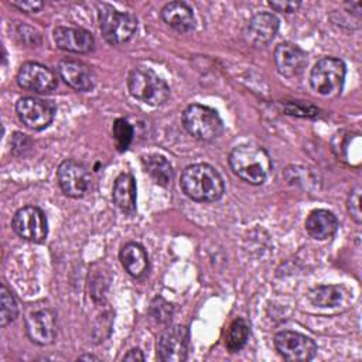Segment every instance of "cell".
<instances>
[{
    "instance_id": "16",
    "label": "cell",
    "mask_w": 362,
    "mask_h": 362,
    "mask_svg": "<svg viewBox=\"0 0 362 362\" xmlns=\"http://www.w3.org/2000/svg\"><path fill=\"white\" fill-rule=\"evenodd\" d=\"M61 79L75 90L86 92L95 86V75L92 69L76 59H62L58 64Z\"/></svg>"
},
{
    "instance_id": "2",
    "label": "cell",
    "mask_w": 362,
    "mask_h": 362,
    "mask_svg": "<svg viewBox=\"0 0 362 362\" xmlns=\"http://www.w3.org/2000/svg\"><path fill=\"white\" fill-rule=\"evenodd\" d=\"M229 165L233 174L242 181L252 185H260L269 175L272 161L263 147L242 144L230 151Z\"/></svg>"
},
{
    "instance_id": "14",
    "label": "cell",
    "mask_w": 362,
    "mask_h": 362,
    "mask_svg": "<svg viewBox=\"0 0 362 362\" xmlns=\"http://www.w3.org/2000/svg\"><path fill=\"white\" fill-rule=\"evenodd\" d=\"M274 64L286 78L297 76L307 65V54L303 48L293 42H280L274 49Z\"/></svg>"
},
{
    "instance_id": "28",
    "label": "cell",
    "mask_w": 362,
    "mask_h": 362,
    "mask_svg": "<svg viewBox=\"0 0 362 362\" xmlns=\"http://www.w3.org/2000/svg\"><path fill=\"white\" fill-rule=\"evenodd\" d=\"M151 313L156 317V320H158L160 322H165L171 318L173 314V307L171 304H168L167 301H164L163 298L157 297L153 303H151Z\"/></svg>"
},
{
    "instance_id": "29",
    "label": "cell",
    "mask_w": 362,
    "mask_h": 362,
    "mask_svg": "<svg viewBox=\"0 0 362 362\" xmlns=\"http://www.w3.org/2000/svg\"><path fill=\"white\" fill-rule=\"evenodd\" d=\"M284 110L287 112V115H296V116H317L318 110L311 106V105H304L301 102H290L284 105Z\"/></svg>"
},
{
    "instance_id": "6",
    "label": "cell",
    "mask_w": 362,
    "mask_h": 362,
    "mask_svg": "<svg viewBox=\"0 0 362 362\" xmlns=\"http://www.w3.org/2000/svg\"><path fill=\"white\" fill-rule=\"evenodd\" d=\"M345 72L346 68L342 59L334 57L321 58L310 72V85L322 96H337L342 90Z\"/></svg>"
},
{
    "instance_id": "23",
    "label": "cell",
    "mask_w": 362,
    "mask_h": 362,
    "mask_svg": "<svg viewBox=\"0 0 362 362\" xmlns=\"http://www.w3.org/2000/svg\"><path fill=\"white\" fill-rule=\"evenodd\" d=\"M308 298L317 307H337L344 300V288L339 286H317L308 291Z\"/></svg>"
},
{
    "instance_id": "9",
    "label": "cell",
    "mask_w": 362,
    "mask_h": 362,
    "mask_svg": "<svg viewBox=\"0 0 362 362\" xmlns=\"http://www.w3.org/2000/svg\"><path fill=\"white\" fill-rule=\"evenodd\" d=\"M274 348L286 361H311L317 354V344L296 331H280L274 335Z\"/></svg>"
},
{
    "instance_id": "7",
    "label": "cell",
    "mask_w": 362,
    "mask_h": 362,
    "mask_svg": "<svg viewBox=\"0 0 362 362\" xmlns=\"http://www.w3.org/2000/svg\"><path fill=\"white\" fill-rule=\"evenodd\" d=\"M16 113L25 127L31 130H42L52 123L57 106L51 100L25 96L17 100Z\"/></svg>"
},
{
    "instance_id": "11",
    "label": "cell",
    "mask_w": 362,
    "mask_h": 362,
    "mask_svg": "<svg viewBox=\"0 0 362 362\" xmlns=\"http://www.w3.org/2000/svg\"><path fill=\"white\" fill-rule=\"evenodd\" d=\"M189 331L185 325L167 328L158 338L157 356L163 362H182L187 359Z\"/></svg>"
},
{
    "instance_id": "26",
    "label": "cell",
    "mask_w": 362,
    "mask_h": 362,
    "mask_svg": "<svg viewBox=\"0 0 362 362\" xmlns=\"http://www.w3.org/2000/svg\"><path fill=\"white\" fill-rule=\"evenodd\" d=\"M112 133H113V139H115L117 150L119 151L127 150L132 140H133V127H132V124L123 117L116 119L115 123H113V127H112Z\"/></svg>"
},
{
    "instance_id": "33",
    "label": "cell",
    "mask_w": 362,
    "mask_h": 362,
    "mask_svg": "<svg viewBox=\"0 0 362 362\" xmlns=\"http://www.w3.org/2000/svg\"><path fill=\"white\" fill-rule=\"evenodd\" d=\"M123 359L124 361H144V355L139 348H133L123 356Z\"/></svg>"
},
{
    "instance_id": "17",
    "label": "cell",
    "mask_w": 362,
    "mask_h": 362,
    "mask_svg": "<svg viewBox=\"0 0 362 362\" xmlns=\"http://www.w3.org/2000/svg\"><path fill=\"white\" fill-rule=\"evenodd\" d=\"M279 31V18L273 13H257L247 24L246 38L255 47H264Z\"/></svg>"
},
{
    "instance_id": "3",
    "label": "cell",
    "mask_w": 362,
    "mask_h": 362,
    "mask_svg": "<svg viewBox=\"0 0 362 362\" xmlns=\"http://www.w3.org/2000/svg\"><path fill=\"white\" fill-rule=\"evenodd\" d=\"M127 88L133 98L151 106L163 105L170 96L165 81L147 66H136L129 72Z\"/></svg>"
},
{
    "instance_id": "1",
    "label": "cell",
    "mask_w": 362,
    "mask_h": 362,
    "mask_svg": "<svg viewBox=\"0 0 362 362\" xmlns=\"http://www.w3.org/2000/svg\"><path fill=\"white\" fill-rule=\"evenodd\" d=\"M180 185L182 192L197 202H215L225 192L221 174L205 163L188 165L181 174Z\"/></svg>"
},
{
    "instance_id": "30",
    "label": "cell",
    "mask_w": 362,
    "mask_h": 362,
    "mask_svg": "<svg viewBox=\"0 0 362 362\" xmlns=\"http://www.w3.org/2000/svg\"><path fill=\"white\" fill-rule=\"evenodd\" d=\"M31 146V140L27 137V134L23 133H14L11 139V151L14 154H23L25 153Z\"/></svg>"
},
{
    "instance_id": "27",
    "label": "cell",
    "mask_w": 362,
    "mask_h": 362,
    "mask_svg": "<svg viewBox=\"0 0 362 362\" xmlns=\"http://www.w3.org/2000/svg\"><path fill=\"white\" fill-rule=\"evenodd\" d=\"M346 206H348V212L351 215V218L356 222L361 223L362 221V212H361V187H355L349 195H348V201H346Z\"/></svg>"
},
{
    "instance_id": "10",
    "label": "cell",
    "mask_w": 362,
    "mask_h": 362,
    "mask_svg": "<svg viewBox=\"0 0 362 362\" xmlns=\"http://www.w3.org/2000/svg\"><path fill=\"white\" fill-rule=\"evenodd\" d=\"M57 178L62 192L71 198L83 197L90 187L88 168L75 160L62 161L57 170Z\"/></svg>"
},
{
    "instance_id": "24",
    "label": "cell",
    "mask_w": 362,
    "mask_h": 362,
    "mask_svg": "<svg viewBox=\"0 0 362 362\" xmlns=\"http://www.w3.org/2000/svg\"><path fill=\"white\" fill-rule=\"evenodd\" d=\"M247 337H249L247 322L243 318H236L228 328L226 339H225L226 348L230 352L240 351L245 346V344L247 341Z\"/></svg>"
},
{
    "instance_id": "31",
    "label": "cell",
    "mask_w": 362,
    "mask_h": 362,
    "mask_svg": "<svg viewBox=\"0 0 362 362\" xmlns=\"http://www.w3.org/2000/svg\"><path fill=\"white\" fill-rule=\"evenodd\" d=\"M10 4L24 13H37L44 7L42 1H35V0H20V1H10Z\"/></svg>"
},
{
    "instance_id": "22",
    "label": "cell",
    "mask_w": 362,
    "mask_h": 362,
    "mask_svg": "<svg viewBox=\"0 0 362 362\" xmlns=\"http://www.w3.org/2000/svg\"><path fill=\"white\" fill-rule=\"evenodd\" d=\"M144 171L153 178V181L161 187H168L174 178V170L170 161L158 154H148L141 157Z\"/></svg>"
},
{
    "instance_id": "8",
    "label": "cell",
    "mask_w": 362,
    "mask_h": 362,
    "mask_svg": "<svg viewBox=\"0 0 362 362\" xmlns=\"http://www.w3.org/2000/svg\"><path fill=\"white\" fill-rule=\"evenodd\" d=\"M11 226L20 238L34 243H42L48 235L47 216L34 205L20 208L13 216Z\"/></svg>"
},
{
    "instance_id": "5",
    "label": "cell",
    "mask_w": 362,
    "mask_h": 362,
    "mask_svg": "<svg viewBox=\"0 0 362 362\" xmlns=\"http://www.w3.org/2000/svg\"><path fill=\"white\" fill-rule=\"evenodd\" d=\"M182 124L189 134L202 141H211L223 132V123L218 112L209 106L192 103L182 112Z\"/></svg>"
},
{
    "instance_id": "21",
    "label": "cell",
    "mask_w": 362,
    "mask_h": 362,
    "mask_svg": "<svg viewBox=\"0 0 362 362\" xmlns=\"http://www.w3.org/2000/svg\"><path fill=\"white\" fill-rule=\"evenodd\" d=\"M119 259L124 270L134 279H140L147 273L148 256L144 247L136 242H129L122 246Z\"/></svg>"
},
{
    "instance_id": "32",
    "label": "cell",
    "mask_w": 362,
    "mask_h": 362,
    "mask_svg": "<svg viewBox=\"0 0 362 362\" xmlns=\"http://www.w3.org/2000/svg\"><path fill=\"white\" fill-rule=\"evenodd\" d=\"M267 4L274 11H280V13H294L300 7L298 1H269Z\"/></svg>"
},
{
    "instance_id": "13",
    "label": "cell",
    "mask_w": 362,
    "mask_h": 362,
    "mask_svg": "<svg viewBox=\"0 0 362 362\" xmlns=\"http://www.w3.org/2000/svg\"><path fill=\"white\" fill-rule=\"evenodd\" d=\"M25 332L34 344H52L58 334V320L55 311L42 308L30 313L25 317Z\"/></svg>"
},
{
    "instance_id": "19",
    "label": "cell",
    "mask_w": 362,
    "mask_h": 362,
    "mask_svg": "<svg viewBox=\"0 0 362 362\" xmlns=\"http://www.w3.org/2000/svg\"><path fill=\"white\" fill-rule=\"evenodd\" d=\"M305 229L311 238L325 240L335 235L338 229V219L328 209H314L305 219Z\"/></svg>"
},
{
    "instance_id": "34",
    "label": "cell",
    "mask_w": 362,
    "mask_h": 362,
    "mask_svg": "<svg viewBox=\"0 0 362 362\" xmlns=\"http://www.w3.org/2000/svg\"><path fill=\"white\" fill-rule=\"evenodd\" d=\"M79 359H81V361H83V359H88V361H99V358L95 356V355H82V356H79Z\"/></svg>"
},
{
    "instance_id": "12",
    "label": "cell",
    "mask_w": 362,
    "mask_h": 362,
    "mask_svg": "<svg viewBox=\"0 0 362 362\" xmlns=\"http://www.w3.org/2000/svg\"><path fill=\"white\" fill-rule=\"evenodd\" d=\"M17 83L20 88L35 93H48L55 89L57 76L48 66L30 61L20 66L17 72Z\"/></svg>"
},
{
    "instance_id": "20",
    "label": "cell",
    "mask_w": 362,
    "mask_h": 362,
    "mask_svg": "<svg viewBox=\"0 0 362 362\" xmlns=\"http://www.w3.org/2000/svg\"><path fill=\"white\" fill-rule=\"evenodd\" d=\"M112 198L115 205L124 214L136 212V181L132 174L122 173L113 182Z\"/></svg>"
},
{
    "instance_id": "18",
    "label": "cell",
    "mask_w": 362,
    "mask_h": 362,
    "mask_svg": "<svg viewBox=\"0 0 362 362\" xmlns=\"http://www.w3.org/2000/svg\"><path fill=\"white\" fill-rule=\"evenodd\" d=\"M163 21L178 33H189L195 28L192 8L184 1H170L161 8Z\"/></svg>"
},
{
    "instance_id": "15",
    "label": "cell",
    "mask_w": 362,
    "mask_h": 362,
    "mask_svg": "<svg viewBox=\"0 0 362 362\" xmlns=\"http://www.w3.org/2000/svg\"><path fill=\"white\" fill-rule=\"evenodd\" d=\"M54 41L58 48L75 54L89 52L95 47L93 35L88 30L78 27H57L54 30Z\"/></svg>"
},
{
    "instance_id": "4",
    "label": "cell",
    "mask_w": 362,
    "mask_h": 362,
    "mask_svg": "<svg viewBox=\"0 0 362 362\" xmlns=\"http://www.w3.org/2000/svg\"><path fill=\"white\" fill-rule=\"evenodd\" d=\"M98 18L103 38L112 45L127 42L137 28V20L132 13L119 11L110 4H99Z\"/></svg>"
},
{
    "instance_id": "25",
    "label": "cell",
    "mask_w": 362,
    "mask_h": 362,
    "mask_svg": "<svg viewBox=\"0 0 362 362\" xmlns=\"http://www.w3.org/2000/svg\"><path fill=\"white\" fill-rule=\"evenodd\" d=\"M0 301H1V311H0V325L6 327L10 322L16 320L18 315V305L11 294V291L6 287V284H1L0 288Z\"/></svg>"
}]
</instances>
